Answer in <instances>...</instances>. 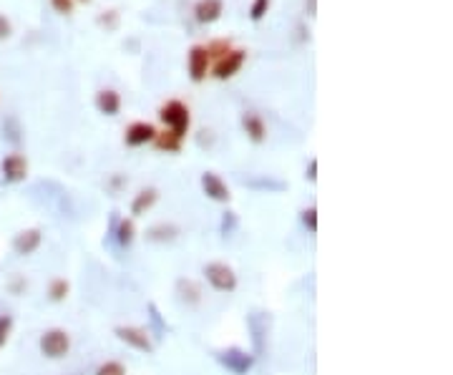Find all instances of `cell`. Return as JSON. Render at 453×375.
Listing matches in <instances>:
<instances>
[{
  "label": "cell",
  "mask_w": 453,
  "mask_h": 375,
  "mask_svg": "<svg viewBox=\"0 0 453 375\" xmlns=\"http://www.w3.org/2000/svg\"><path fill=\"white\" fill-rule=\"evenodd\" d=\"M302 224L308 227L310 232H317V209L315 206H308V209H302Z\"/></svg>",
  "instance_id": "23"
},
{
  "label": "cell",
  "mask_w": 453,
  "mask_h": 375,
  "mask_svg": "<svg viewBox=\"0 0 453 375\" xmlns=\"http://www.w3.org/2000/svg\"><path fill=\"white\" fill-rule=\"evenodd\" d=\"M202 272H204L206 282H209L217 292L237 290V272L227 265V262H209V265H204Z\"/></svg>",
  "instance_id": "3"
},
{
  "label": "cell",
  "mask_w": 453,
  "mask_h": 375,
  "mask_svg": "<svg viewBox=\"0 0 453 375\" xmlns=\"http://www.w3.org/2000/svg\"><path fill=\"white\" fill-rule=\"evenodd\" d=\"M206 48V53L209 55H217V58H222V55H227L232 51V46H230V41H222V38H219V41H211L209 46H204Z\"/></svg>",
  "instance_id": "22"
},
{
  "label": "cell",
  "mask_w": 453,
  "mask_h": 375,
  "mask_svg": "<svg viewBox=\"0 0 453 375\" xmlns=\"http://www.w3.org/2000/svg\"><path fill=\"white\" fill-rule=\"evenodd\" d=\"M242 129H244V133H247L254 144H262V141H265V136H267L265 121H262L257 114H244V116H242Z\"/></svg>",
  "instance_id": "13"
},
{
  "label": "cell",
  "mask_w": 453,
  "mask_h": 375,
  "mask_svg": "<svg viewBox=\"0 0 453 375\" xmlns=\"http://www.w3.org/2000/svg\"><path fill=\"white\" fill-rule=\"evenodd\" d=\"M315 171H317V162H315V159H313V162H310L308 174H305V176H308V179H310V182H315V179H317V174H315Z\"/></svg>",
  "instance_id": "30"
},
{
  "label": "cell",
  "mask_w": 453,
  "mask_h": 375,
  "mask_svg": "<svg viewBox=\"0 0 453 375\" xmlns=\"http://www.w3.org/2000/svg\"><path fill=\"white\" fill-rule=\"evenodd\" d=\"M187 68L192 81H204L206 71H209V53H206L204 46H192L187 55Z\"/></svg>",
  "instance_id": "9"
},
{
  "label": "cell",
  "mask_w": 453,
  "mask_h": 375,
  "mask_svg": "<svg viewBox=\"0 0 453 375\" xmlns=\"http://www.w3.org/2000/svg\"><path fill=\"white\" fill-rule=\"evenodd\" d=\"M11 20L6 18V15H0V41H6L8 36H11Z\"/></svg>",
  "instance_id": "28"
},
{
  "label": "cell",
  "mask_w": 453,
  "mask_h": 375,
  "mask_svg": "<svg viewBox=\"0 0 453 375\" xmlns=\"http://www.w3.org/2000/svg\"><path fill=\"white\" fill-rule=\"evenodd\" d=\"M38 348L48 360H60V357H66L71 353V335L63 327H51L41 335Z\"/></svg>",
  "instance_id": "1"
},
{
  "label": "cell",
  "mask_w": 453,
  "mask_h": 375,
  "mask_svg": "<svg viewBox=\"0 0 453 375\" xmlns=\"http://www.w3.org/2000/svg\"><path fill=\"white\" fill-rule=\"evenodd\" d=\"M154 136H157V129L151 126L149 121H136L126 129L124 141H126V146H144L149 141H154Z\"/></svg>",
  "instance_id": "11"
},
{
  "label": "cell",
  "mask_w": 453,
  "mask_h": 375,
  "mask_svg": "<svg viewBox=\"0 0 453 375\" xmlns=\"http://www.w3.org/2000/svg\"><path fill=\"white\" fill-rule=\"evenodd\" d=\"M217 360L230 370L232 375H247L254 365V355L244 353L242 348H227V350L217 353Z\"/></svg>",
  "instance_id": "5"
},
{
  "label": "cell",
  "mask_w": 453,
  "mask_h": 375,
  "mask_svg": "<svg viewBox=\"0 0 453 375\" xmlns=\"http://www.w3.org/2000/svg\"><path fill=\"white\" fill-rule=\"evenodd\" d=\"M11 330H13V317L11 315H0V348L8 343Z\"/></svg>",
  "instance_id": "24"
},
{
  "label": "cell",
  "mask_w": 453,
  "mask_h": 375,
  "mask_svg": "<svg viewBox=\"0 0 453 375\" xmlns=\"http://www.w3.org/2000/svg\"><path fill=\"white\" fill-rule=\"evenodd\" d=\"M202 189H204V194L211 202H230L232 199L230 187H227V184L222 182V176H217L214 171H204V174H202Z\"/></svg>",
  "instance_id": "10"
},
{
  "label": "cell",
  "mask_w": 453,
  "mask_h": 375,
  "mask_svg": "<svg viewBox=\"0 0 453 375\" xmlns=\"http://www.w3.org/2000/svg\"><path fill=\"white\" fill-rule=\"evenodd\" d=\"M96 375H126V368L119 360H106L103 365H98Z\"/></svg>",
  "instance_id": "21"
},
{
  "label": "cell",
  "mask_w": 453,
  "mask_h": 375,
  "mask_svg": "<svg viewBox=\"0 0 453 375\" xmlns=\"http://www.w3.org/2000/svg\"><path fill=\"white\" fill-rule=\"evenodd\" d=\"M68 292H71V284H68L63 277L53 279V282L48 284V297L53 300V303H63V300L68 297Z\"/></svg>",
  "instance_id": "20"
},
{
  "label": "cell",
  "mask_w": 453,
  "mask_h": 375,
  "mask_svg": "<svg viewBox=\"0 0 453 375\" xmlns=\"http://www.w3.org/2000/svg\"><path fill=\"white\" fill-rule=\"evenodd\" d=\"M51 6L55 8V13H63V15L73 13V0H51Z\"/></svg>",
  "instance_id": "26"
},
{
  "label": "cell",
  "mask_w": 453,
  "mask_h": 375,
  "mask_svg": "<svg viewBox=\"0 0 453 375\" xmlns=\"http://www.w3.org/2000/svg\"><path fill=\"white\" fill-rule=\"evenodd\" d=\"M114 333L121 343H126L129 348H133V350H141V353H146V355L154 353V340H151L149 330H144V327L121 325V327H116Z\"/></svg>",
  "instance_id": "4"
},
{
  "label": "cell",
  "mask_w": 453,
  "mask_h": 375,
  "mask_svg": "<svg viewBox=\"0 0 453 375\" xmlns=\"http://www.w3.org/2000/svg\"><path fill=\"white\" fill-rule=\"evenodd\" d=\"M43 242V235L38 227H28V230L18 232V235L13 237V252L18 254V257H28L33 254Z\"/></svg>",
  "instance_id": "8"
},
{
  "label": "cell",
  "mask_w": 453,
  "mask_h": 375,
  "mask_svg": "<svg viewBox=\"0 0 453 375\" xmlns=\"http://www.w3.org/2000/svg\"><path fill=\"white\" fill-rule=\"evenodd\" d=\"M267 8H270V0H254L252 8H249V18H252V20H262V18H265Z\"/></svg>",
  "instance_id": "25"
},
{
  "label": "cell",
  "mask_w": 453,
  "mask_h": 375,
  "mask_svg": "<svg viewBox=\"0 0 453 375\" xmlns=\"http://www.w3.org/2000/svg\"><path fill=\"white\" fill-rule=\"evenodd\" d=\"M133 239H136L133 219H121L119 227H116V242H119V247H131Z\"/></svg>",
  "instance_id": "19"
},
{
  "label": "cell",
  "mask_w": 453,
  "mask_h": 375,
  "mask_svg": "<svg viewBox=\"0 0 453 375\" xmlns=\"http://www.w3.org/2000/svg\"><path fill=\"white\" fill-rule=\"evenodd\" d=\"M154 144H157L159 152H166V154H176L181 149V139L176 136L174 131H157V136H154Z\"/></svg>",
  "instance_id": "16"
},
{
  "label": "cell",
  "mask_w": 453,
  "mask_h": 375,
  "mask_svg": "<svg viewBox=\"0 0 453 375\" xmlns=\"http://www.w3.org/2000/svg\"><path fill=\"white\" fill-rule=\"evenodd\" d=\"M244 61H247V53H244V51H235V48H232L230 53L222 55V58L217 61V66H214V76H217L219 81L232 79V76H237V73L242 71Z\"/></svg>",
  "instance_id": "6"
},
{
  "label": "cell",
  "mask_w": 453,
  "mask_h": 375,
  "mask_svg": "<svg viewBox=\"0 0 453 375\" xmlns=\"http://www.w3.org/2000/svg\"><path fill=\"white\" fill-rule=\"evenodd\" d=\"M176 235H179V227H174V224H157L149 230L146 239L149 242H171V239H176Z\"/></svg>",
  "instance_id": "18"
},
{
  "label": "cell",
  "mask_w": 453,
  "mask_h": 375,
  "mask_svg": "<svg viewBox=\"0 0 453 375\" xmlns=\"http://www.w3.org/2000/svg\"><path fill=\"white\" fill-rule=\"evenodd\" d=\"M96 109L101 111L103 116H116L121 111V96L114 91V88H103V91H98V96H96Z\"/></svg>",
  "instance_id": "15"
},
{
  "label": "cell",
  "mask_w": 453,
  "mask_h": 375,
  "mask_svg": "<svg viewBox=\"0 0 453 375\" xmlns=\"http://www.w3.org/2000/svg\"><path fill=\"white\" fill-rule=\"evenodd\" d=\"M235 224H237L235 212H227V217H224V222H222V232H224V237H227V232L235 230Z\"/></svg>",
  "instance_id": "29"
},
{
  "label": "cell",
  "mask_w": 453,
  "mask_h": 375,
  "mask_svg": "<svg viewBox=\"0 0 453 375\" xmlns=\"http://www.w3.org/2000/svg\"><path fill=\"white\" fill-rule=\"evenodd\" d=\"M0 171H3V179L8 184H18V182H25V176H28V162H25L23 154H8L0 164Z\"/></svg>",
  "instance_id": "7"
},
{
  "label": "cell",
  "mask_w": 453,
  "mask_h": 375,
  "mask_svg": "<svg viewBox=\"0 0 453 375\" xmlns=\"http://www.w3.org/2000/svg\"><path fill=\"white\" fill-rule=\"evenodd\" d=\"M81 3H91V0H81Z\"/></svg>",
  "instance_id": "31"
},
{
  "label": "cell",
  "mask_w": 453,
  "mask_h": 375,
  "mask_svg": "<svg viewBox=\"0 0 453 375\" xmlns=\"http://www.w3.org/2000/svg\"><path fill=\"white\" fill-rule=\"evenodd\" d=\"M157 199H159V189H154V187L141 189V192L136 194V197H133V202H131V214H133V217H141V214H146L151 206L157 204Z\"/></svg>",
  "instance_id": "14"
},
{
  "label": "cell",
  "mask_w": 453,
  "mask_h": 375,
  "mask_svg": "<svg viewBox=\"0 0 453 375\" xmlns=\"http://www.w3.org/2000/svg\"><path fill=\"white\" fill-rule=\"evenodd\" d=\"M222 13H224L222 0H199L197 8H194V15H197L199 23H214V20H219Z\"/></svg>",
  "instance_id": "12"
},
{
  "label": "cell",
  "mask_w": 453,
  "mask_h": 375,
  "mask_svg": "<svg viewBox=\"0 0 453 375\" xmlns=\"http://www.w3.org/2000/svg\"><path fill=\"white\" fill-rule=\"evenodd\" d=\"M176 292H179L181 300H184V303H189V305H197L202 300L199 284L192 282V279H179V282H176Z\"/></svg>",
  "instance_id": "17"
},
{
  "label": "cell",
  "mask_w": 453,
  "mask_h": 375,
  "mask_svg": "<svg viewBox=\"0 0 453 375\" xmlns=\"http://www.w3.org/2000/svg\"><path fill=\"white\" fill-rule=\"evenodd\" d=\"M98 23L106 25V28H116V23H119V13L109 11V15H101V18H98Z\"/></svg>",
  "instance_id": "27"
},
{
  "label": "cell",
  "mask_w": 453,
  "mask_h": 375,
  "mask_svg": "<svg viewBox=\"0 0 453 375\" xmlns=\"http://www.w3.org/2000/svg\"><path fill=\"white\" fill-rule=\"evenodd\" d=\"M159 116H162V121L169 126V131H174L179 139H184V133L189 131V124H192V119H189V109L184 106L181 101H166L162 106V111H159Z\"/></svg>",
  "instance_id": "2"
}]
</instances>
